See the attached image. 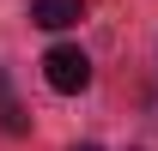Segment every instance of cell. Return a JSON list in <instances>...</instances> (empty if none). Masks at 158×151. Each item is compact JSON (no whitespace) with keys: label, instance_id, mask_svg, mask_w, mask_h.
Instances as JSON below:
<instances>
[{"label":"cell","instance_id":"cell-1","mask_svg":"<svg viewBox=\"0 0 158 151\" xmlns=\"http://www.w3.org/2000/svg\"><path fill=\"white\" fill-rule=\"evenodd\" d=\"M43 79H49V91H61V97L85 91V85H91V55L73 48V42H55V48L43 55Z\"/></svg>","mask_w":158,"mask_h":151},{"label":"cell","instance_id":"cell-2","mask_svg":"<svg viewBox=\"0 0 158 151\" xmlns=\"http://www.w3.org/2000/svg\"><path fill=\"white\" fill-rule=\"evenodd\" d=\"M79 18H85V0H31V24L43 30H67Z\"/></svg>","mask_w":158,"mask_h":151},{"label":"cell","instance_id":"cell-3","mask_svg":"<svg viewBox=\"0 0 158 151\" xmlns=\"http://www.w3.org/2000/svg\"><path fill=\"white\" fill-rule=\"evenodd\" d=\"M0 127H6V133H24V127H31V115L12 103V85H6V73H0Z\"/></svg>","mask_w":158,"mask_h":151},{"label":"cell","instance_id":"cell-4","mask_svg":"<svg viewBox=\"0 0 158 151\" xmlns=\"http://www.w3.org/2000/svg\"><path fill=\"white\" fill-rule=\"evenodd\" d=\"M73 151H98V145H73Z\"/></svg>","mask_w":158,"mask_h":151}]
</instances>
